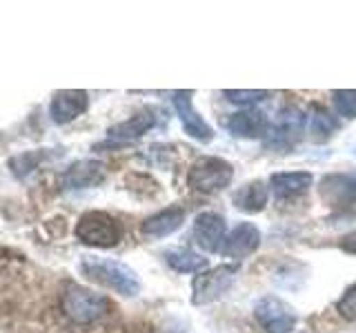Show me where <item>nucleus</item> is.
<instances>
[{"label": "nucleus", "instance_id": "obj_1", "mask_svg": "<svg viewBox=\"0 0 356 333\" xmlns=\"http://www.w3.org/2000/svg\"><path fill=\"white\" fill-rule=\"evenodd\" d=\"M81 271L89 278V280L100 282L109 289H114L120 296H138L140 291V280L138 275L134 273V269L120 260H111V258H83L81 262Z\"/></svg>", "mask_w": 356, "mask_h": 333}, {"label": "nucleus", "instance_id": "obj_2", "mask_svg": "<svg viewBox=\"0 0 356 333\" xmlns=\"http://www.w3.org/2000/svg\"><path fill=\"white\" fill-rule=\"evenodd\" d=\"M60 305L65 316L72 318L74 322H94L111 311L109 298H105L103 293H94L78 284H70L65 289Z\"/></svg>", "mask_w": 356, "mask_h": 333}, {"label": "nucleus", "instance_id": "obj_3", "mask_svg": "<svg viewBox=\"0 0 356 333\" xmlns=\"http://www.w3.org/2000/svg\"><path fill=\"white\" fill-rule=\"evenodd\" d=\"M234 178L232 162L216 158V155H203L198 158L187 173V185L198 194H216L225 189Z\"/></svg>", "mask_w": 356, "mask_h": 333}, {"label": "nucleus", "instance_id": "obj_4", "mask_svg": "<svg viewBox=\"0 0 356 333\" xmlns=\"http://www.w3.org/2000/svg\"><path fill=\"white\" fill-rule=\"evenodd\" d=\"M76 238L89 247H116L122 238V225L105 211H87L76 222Z\"/></svg>", "mask_w": 356, "mask_h": 333}, {"label": "nucleus", "instance_id": "obj_5", "mask_svg": "<svg viewBox=\"0 0 356 333\" xmlns=\"http://www.w3.org/2000/svg\"><path fill=\"white\" fill-rule=\"evenodd\" d=\"M236 271H238L236 264H220L209 271L198 273L192 282V302L209 305V302H214V300L222 298L234 284Z\"/></svg>", "mask_w": 356, "mask_h": 333}, {"label": "nucleus", "instance_id": "obj_6", "mask_svg": "<svg viewBox=\"0 0 356 333\" xmlns=\"http://www.w3.org/2000/svg\"><path fill=\"white\" fill-rule=\"evenodd\" d=\"M254 318L267 333H289L298 322L292 307L274 296H267L254 305Z\"/></svg>", "mask_w": 356, "mask_h": 333}, {"label": "nucleus", "instance_id": "obj_7", "mask_svg": "<svg viewBox=\"0 0 356 333\" xmlns=\"http://www.w3.org/2000/svg\"><path fill=\"white\" fill-rule=\"evenodd\" d=\"M303 125H305V116L303 111L296 107H285L278 116L276 125L267 129L265 133V144L270 149H281L287 151L292 149L294 144L300 140V133H303Z\"/></svg>", "mask_w": 356, "mask_h": 333}, {"label": "nucleus", "instance_id": "obj_8", "mask_svg": "<svg viewBox=\"0 0 356 333\" xmlns=\"http://www.w3.org/2000/svg\"><path fill=\"white\" fill-rule=\"evenodd\" d=\"M321 200L334 209H348L356 205V178L348 173H330L318 185Z\"/></svg>", "mask_w": 356, "mask_h": 333}, {"label": "nucleus", "instance_id": "obj_9", "mask_svg": "<svg viewBox=\"0 0 356 333\" xmlns=\"http://www.w3.org/2000/svg\"><path fill=\"white\" fill-rule=\"evenodd\" d=\"M192 96H194V92H174L176 114H178V118H181L183 129L189 138H194L198 142H211V138H214V129H211L207 122L200 118L198 111L194 109Z\"/></svg>", "mask_w": 356, "mask_h": 333}, {"label": "nucleus", "instance_id": "obj_10", "mask_svg": "<svg viewBox=\"0 0 356 333\" xmlns=\"http://www.w3.org/2000/svg\"><path fill=\"white\" fill-rule=\"evenodd\" d=\"M261 247V231L252 222H241V225L234 227L225 240H222L220 253L225 258H234V260H243L252 255L256 249Z\"/></svg>", "mask_w": 356, "mask_h": 333}, {"label": "nucleus", "instance_id": "obj_11", "mask_svg": "<svg viewBox=\"0 0 356 333\" xmlns=\"http://www.w3.org/2000/svg\"><path fill=\"white\" fill-rule=\"evenodd\" d=\"M194 240L203 251L216 253L225 240V220L214 211H203L194 220Z\"/></svg>", "mask_w": 356, "mask_h": 333}, {"label": "nucleus", "instance_id": "obj_12", "mask_svg": "<svg viewBox=\"0 0 356 333\" xmlns=\"http://www.w3.org/2000/svg\"><path fill=\"white\" fill-rule=\"evenodd\" d=\"M227 131L234 138H261L270 129V120H267V114L259 109H248V111H238L227 118L225 122Z\"/></svg>", "mask_w": 356, "mask_h": 333}, {"label": "nucleus", "instance_id": "obj_13", "mask_svg": "<svg viewBox=\"0 0 356 333\" xmlns=\"http://www.w3.org/2000/svg\"><path fill=\"white\" fill-rule=\"evenodd\" d=\"M89 105V98L85 92L81 89H70V92H58L51 100V107H49V114H51V120L56 125H67V122H72L74 118H78L87 109Z\"/></svg>", "mask_w": 356, "mask_h": 333}, {"label": "nucleus", "instance_id": "obj_14", "mask_svg": "<svg viewBox=\"0 0 356 333\" xmlns=\"http://www.w3.org/2000/svg\"><path fill=\"white\" fill-rule=\"evenodd\" d=\"M105 164L98 160H81L74 162L70 169L63 173V185L67 189H87L96 187L105 180Z\"/></svg>", "mask_w": 356, "mask_h": 333}, {"label": "nucleus", "instance_id": "obj_15", "mask_svg": "<svg viewBox=\"0 0 356 333\" xmlns=\"http://www.w3.org/2000/svg\"><path fill=\"white\" fill-rule=\"evenodd\" d=\"M185 222V209L183 207H167L159 214L149 216L143 222V233L147 238H165L172 236L174 231H178Z\"/></svg>", "mask_w": 356, "mask_h": 333}, {"label": "nucleus", "instance_id": "obj_16", "mask_svg": "<svg viewBox=\"0 0 356 333\" xmlns=\"http://www.w3.org/2000/svg\"><path fill=\"white\" fill-rule=\"evenodd\" d=\"M312 182H314V176L309 171H287V173H274L270 178L272 191L281 200L305 194L312 187Z\"/></svg>", "mask_w": 356, "mask_h": 333}, {"label": "nucleus", "instance_id": "obj_17", "mask_svg": "<svg viewBox=\"0 0 356 333\" xmlns=\"http://www.w3.org/2000/svg\"><path fill=\"white\" fill-rule=\"evenodd\" d=\"M156 125V116L152 109H143L138 114H134L129 120L120 122V125L109 129V140H118V142H129L140 138L143 133H147Z\"/></svg>", "mask_w": 356, "mask_h": 333}, {"label": "nucleus", "instance_id": "obj_18", "mask_svg": "<svg viewBox=\"0 0 356 333\" xmlns=\"http://www.w3.org/2000/svg\"><path fill=\"white\" fill-rule=\"evenodd\" d=\"M267 198H270V189L261 180H252L245 187H241L236 194H234V205L236 209L245 211V214H261L267 205Z\"/></svg>", "mask_w": 356, "mask_h": 333}, {"label": "nucleus", "instance_id": "obj_19", "mask_svg": "<svg viewBox=\"0 0 356 333\" xmlns=\"http://www.w3.org/2000/svg\"><path fill=\"white\" fill-rule=\"evenodd\" d=\"M165 260L178 273H198V271H203L207 266V258H203V255H198V253L189 251V249L167 251Z\"/></svg>", "mask_w": 356, "mask_h": 333}, {"label": "nucleus", "instance_id": "obj_20", "mask_svg": "<svg viewBox=\"0 0 356 333\" xmlns=\"http://www.w3.org/2000/svg\"><path fill=\"white\" fill-rule=\"evenodd\" d=\"M337 131H339V120L334 118L327 109L314 107V111H312V118H309V133H312V140H314V142H325V140H330Z\"/></svg>", "mask_w": 356, "mask_h": 333}, {"label": "nucleus", "instance_id": "obj_21", "mask_svg": "<svg viewBox=\"0 0 356 333\" xmlns=\"http://www.w3.org/2000/svg\"><path fill=\"white\" fill-rule=\"evenodd\" d=\"M334 111L343 118H356V89H337L332 94Z\"/></svg>", "mask_w": 356, "mask_h": 333}, {"label": "nucleus", "instance_id": "obj_22", "mask_svg": "<svg viewBox=\"0 0 356 333\" xmlns=\"http://www.w3.org/2000/svg\"><path fill=\"white\" fill-rule=\"evenodd\" d=\"M44 155H47V153H42V151H27L22 155H16V158L9 162V166H11V171H14L16 176H27L42 162Z\"/></svg>", "mask_w": 356, "mask_h": 333}, {"label": "nucleus", "instance_id": "obj_23", "mask_svg": "<svg viewBox=\"0 0 356 333\" xmlns=\"http://www.w3.org/2000/svg\"><path fill=\"white\" fill-rule=\"evenodd\" d=\"M270 96V92H261V89H227L225 98L234 105H254V103H261Z\"/></svg>", "mask_w": 356, "mask_h": 333}, {"label": "nucleus", "instance_id": "obj_24", "mask_svg": "<svg viewBox=\"0 0 356 333\" xmlns=\"http://www.w3.org/2000/svg\"><path fill=\"white\" fill-rule=\"evenodd\" d=\"M337 311L341 318L356 322V282L341 296V300L337 302Z\"/></svg>", "mask_w": 356, "mask_h": 333}, {"label": "nucleus", "instance_id": "obj_25", "mask_svg": "<svg viewBox=\"0 0 356 333\" xmlns=\"http://www.w3.org/2000/svg\"><path fill=\"white\" fill-rule=\"evenodd\" d=\"M339 247H341V251H345V253L356 255V231L345 233V236L339 240Z\"/></svg>", "mask_w": 356, "mask_h": 333}]
</instances>
